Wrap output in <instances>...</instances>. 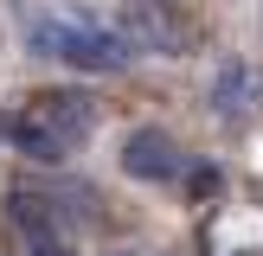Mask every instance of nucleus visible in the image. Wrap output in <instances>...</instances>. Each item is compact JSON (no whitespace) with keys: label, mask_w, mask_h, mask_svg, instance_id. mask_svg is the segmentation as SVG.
<instances>
[{"label":"nucleus","mask_w":263,"mask_h":256,"mask_svg":"<svg viewBox=\"0 0 263 256\" xmlns=\"http://www.w3.org/2000/svg\"><path fill=\"white\" fill-rule=\"evenodd\" d=\"M90 128H97V102H90L84 90H39V96L7 122V141L26 154V160L58 166V160H71V154L90 141Z\"/></svg>","instance_id":"f257e3e1"},{"label":"nucleus","mask_w":263,"mask_h":256,"mask_svg":"<svg viewBox=\"0 0 263 256\" xmlns=\"http://www.w3.org/2000/svg\"><path fill=\"white\" fill-rule=\"evenodd\" d=\"M26 38H32L39 58H58V64H71V71H84V77H116V71L128 64L122 32H109V26H84V19H32V26H26Z\"/></svg>","instance_id":"f03ea898"},{"label":"nucleus","mask_w":263,"mask_h":256,"mask_svg":"<svg viewBox=\"0 0 263 256\" xmlns=\"http://www.w3.org/2000/svg\"><path fill=\"white\" fill-rule=\"evenodd\" d=\"M122 45L148 51V58H186L193 51V19L174 0H122Z\"/></svg>","instance_id":"7ed1b4c3"},{"label":"nucleus","mask_w":263,"mask_h":256,"mask_svg":"<svg viewBox=\"0 0 263 256\" xmlns=\"http://www.w3.org/2000/svg\"><path fill=\"white\" fill-rule=\"evenodd\" d=\"M180 147L167 128H135V135L122 141V173L141 179V186H161V179H180Z\"/></svg>","instance_id":"20e7f679"},{"label":"nucleus","mask_w":263,"mask_h":256,"mask_svg":"<svg viewBox=\"0 0 263 256\" xmlns=\"http://www.w3.org/2000/svg\"><path fill=\"white\" fill-rule=\"evenodd\" d=\"M251 96H257L251 71H244L238 58H231V64H218V83H212V102H218V115H231V122H238V115L251 109Z\"/></svg>","instance_id":"39448f33"},{"label":"nucleus","mask_w":263,"mask_h":256,"mask_svg":"<svg viewBox=\"0 0 263 256\" xmlns=\"http://www.w3.org/2000/svg\"><path fill=\"white\" fill-rule=\"evenodd\" d=\"M26 256H77V250H71L64 230H51V237H32V243H26Z\"/></svg>","instance_id":"423d86ee"}]
</instances>
